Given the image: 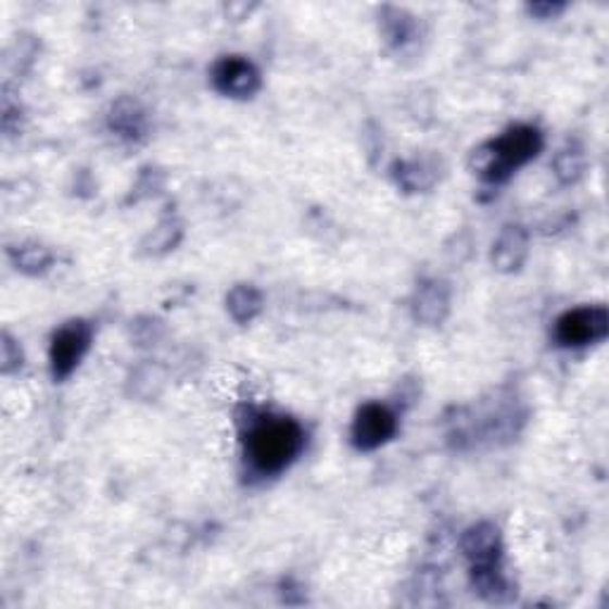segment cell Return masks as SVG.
I'll return each mask as SVG.
<instances>
[{
  "instance_id": "52a82bcc",
  "label": "cell",
  "mask_w": 609,
  "mask_h": 609,
  "mask_svg": "<svg viewBox=\"0 0 609 609\" xmlns=\"http://www.w3.org/2000/svg\"><path fill=\"white\" fill-rule=\"evenodd\" d=\"M462 550L474 567H493L500 557V533L493 524L471 526L462 538Z\"/></svg>"
},
{
  "instance_id": "5b68a950",
  "label": "cell",
  "mask_w": 609,
  "mask_h": 609,
  "mask_svg": "<svg viewBox=\"0 0 609 609\" xmlns=\"http://www.w3.org/2000/svg\"><path fill=\"white\" fill-rule=\"evenodd\" d=\"M395 427V415L386 405L369 403L359 409L353 421V443L359 451H377L393 439Z\"/></svg>"
},
{
  "instance_id": "8992f818",
  "label": "cell",
  "mask_w": 609,
  "mask_h": 609,
  "mask_svg": "<svg viewBox=\"0 0 609 609\" xmlns=\"http://www.w3.org/2000/svg\"><path fill=\"white\" fill-rule=\"evenodd\" d=\"M215 89L231 98H251L259 89V72L251 60L231 55L221 58L213 69Z\"/></svg>"
},
{
  "instance_id": "7a4b0ae2",
  "label": "cell",
  "mask_w": 609,
  "mask_h": 609,
  "mask_svg": "<svg viewBox=\"0 0 609 609\" xmlns=\"http://www.w3.org/2000/svg\"><path fill=\"white\" fill-rule=\"evenodd\" d=\"M543 148L538 129L515 127L503 134L498 141L483 145L474 155V167L491 181H505L517 167L526 165Z\"/></svg>"
},
{
  "instance_id": "9c48e42d",
  "label": "cell",
  "mask_w": 609,
  "mask_h": 609,
  "mask_svg": "<svg viewBox=\"0 0 609 609\" xmlns=\"http://www.w3.org/2000/svg\"><path fill=\"white\" fill-rule=\"evenodd\" d=\"M447 305H451V295H447L445 283L431 281L415 297V315L427 325H439L447 315Z\"/></svg>"
},
{
  "instance_id": "30bf717a",
  "label": "cell",
  "mask_w": 609,
  "mask_h": 609,
  "mask_svg": "<svg viewBox=\"0 0 609 609\" xmlns=\"http://www.w3.org/2000/svg\"><path fill=\"white\" fill-rule=\"evenodd\" d=\"M229 313L236 321H253L255 315L259 313V307H263V295H259L257 289L253 286H236V289L229 293Z\"/></svg>"
},
{
  "instance_id": "3957f363",
  "label": "cell",
  "mask_w": 609,
  "mask_h": 609,
  "mask_svg": "<svg viewBox=\"0 0 609 609\" xmlns=\"http://www.w3.org/2000/svg\"><path fill=\"white\" fill-rule=\"evenodd\" d=\"M609 315L605 307L569 309L555 325V339L567 347H581L607 339Z\"/></svg>"
},
{
  "instance_id": "7c38bea8",
  "label": "cell",
  "mask_w": 609,
  "mask_h": 609,
  "mask_svg": "<svg viewBox=\"0 0 609 609\" xmlns=\"http://www.w3.org/2000/svg\"><path fill=\"white\" fill-rule=\"evenodd\" d=\"M48 263H51V255H48L39 245L24 248V251L20 253L22 269H43Z\"/></svg>"
},
{
  "instance_id": "6da1fadb",
  "label": "cell",
  "mask_w": 609,
  "mask_h": 609,
  "mask_svg": "<svg viewBox=\"0 0 609 609\" xmlns=\"http://www.w3.org/2000/svg\"><path fill=\"white\" fill-rule=\"evenodd\" d=\"M248 457L263 474H277L289 467L303 447V429L289 417H259L245 436Z\"/></svg>"
},
{
  "instance_id": "ba28073f",
  "label": "cell",
  "mask_w": 609,
  "mask_h": 609,
  "mask_svg": "<svg viewBox=\"0 0 609 609\" xmlns=\"http://www.w3.org/2000/svg\"><path fill=\"white\" fill-rule=\"evenodd\" d=\"M526 253H529V239L524 229L507 227L498 243L493 245V265L500 271H515L524 265Z\"/></svg>"
},
{
  "instance_id": "8fae6325",
  "label": "cell",
  "mask_w": 609,
  "mask_h": 609,
  "mask_svg": "<svg viewBox=\"0 0 609 609\" xmlns=\"http://www.w3.org/2000/svg\"><path fill=\"white\" fill-rule=\"evenodd\" d=\"M555 169H557V177L562 181H574L579 179V174L583 169V160L574 151H562L555 160Z\"/></svg>"
},
{
  "instance_id": "277c9868",
  "label": "cell",
  "mask_w": 609,
  "mask_h": 609,
  "mask_svg": "<svg viewBox=\"0 0 609 609\" xmlns=\"http://www.w3.org/2000/svg\"><path fill=\"white\" fill-rule=\"evenodd\" d=\"M91 343V329L84 325V321H69V325L62 327L51 343V367L55 379H67L77 365L81 363V357L89 351Z\"/></svg>"
}]
</instances>
